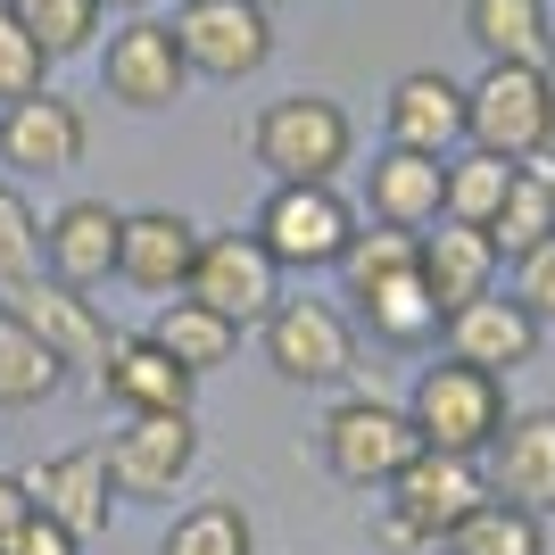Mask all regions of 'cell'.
I'll use <instances>...</instances> for the list:
<instances>
[{"label": "cell", "instance_id": "cell-12", "mask_svg": "<svg viewBox=\"0 0 555 555\" xmlns=\"http://www.w3.org/2000/svg\"><path fill=\"white\" fill-rule=\"evenodd\" d=\"M539 315L514 291H481V299H464L456 315L440 324V357H456V365H481V373H522V365H539Z\"/></svg>", "mask_w": 555, "mask_h": 555}, {"label": "cell", "instance_id": "cell-26", "mask_svg": "<svg viewBox=\"0 0 555 555\" xmlns=\"http://www.w3.org/2000/svg\"><path fill=\"white\" fill-rule=\"evenodd\" d=\"M67 390V365L50 357L17 315H0V415H25V406H42V398Z\"/></svg>", "mask_w": 555, "mask_h": 555}, {"label": "cell", "instance_id": "cell-16", "mask_svg": "<svg viewBox=\"0 0 555 555\" xmlns=\"http://www.w3.org/2000/svg\"><path fill=\"white\" fill-rule=\"evenodd\" d=\"M481 498H489L481 456H440V448H415V464H406V473L382 489V506H398L423 539H431V547H440V539L456 531V522L481 506Z\"/></svg>", "mask_w": 555, "mask_h": 555}, {"label": "cell", "instance_id": "cell-2", "mask_svg": "<svg viewBox=\"0 0 555 555\" xmlns=\"http://www.w3.org/2000/svg\"><path fill=\"white\" fill-rule=\"evenodd\" d=\"M464 150H489V158H547L555 150V75L547 67H498L489 59L473 83H464Z\"/></svg>", "mask_w": 555, "mask_h": 555}, {"label": "cell", "instance_id": "cell-14", "mask_svg": "<svg viewBox=\"0 0 555 555\" xmlns=\"http://www.w3.org/2000/svg\"><path fill=\"white\" fill-rule=\"evenodd\" d=\"M34 514H50L59 531L75 539H100L108 531V506H116V481H108V448H59V456L25 464L17 473Z\"/></svg>", "mask_w": 555, "mask_h": 555}, {"label": "cell", "instance_id": "cell-29", "mask_svg": "<svg viewBox=\"0 0 555 555\" xmlns=\"http://www.w3.org/2000/svg\"><path fill=\"white\" fill-rule=\"evenodd\" d=\"M514 175H522V166L489 158V150H456V158H448V216L473 224V232H489L498 208H506V191H514Z\"/></svg>", "mask_w": 555, "mask_h": 555}, {"label": "cell", "instance_id": "cell-31", "mask_svg": "<svg viewBox=\"0 0 555 555\" xmlns=\"http://www.w3.org/2000/svg\"><path fill=\"white\" fill-rule=\"evenodd\" d=\"M415 266V232H390V224H357V241L340 249V299H357V291H373V282H390Z\"/></svg>", "mask_w": 555, "mask_h": 555}, {"label": "cell", "instance_id": "cell-6", "mask_svg": "<svg viewBox=\"0 0 555 555\" xmlns=\"http://www.w3.org/2000/svg\"><path fill=\"white\" fill-rule=\"evenodd\" d=\"M0 315H17V324L67 365V382H75V373L100 382L108 357H116V324L100 315V299H92V291H67V282H50V274L0 282Z\"/></svg>", "mask_w": 555, "mask_h": 555}, {"label": "cell", "instance_id": "cell-25", "mask_svg": "<svg viewBox=\"0 0 555 555\" xmlns=\"http://www.w3.org/2000/svg\"><path fill=\"white\" fill-rule=\"evenodd\" d=\"M150 340L175 357V365L199 382V373H216V365H232V348H241V324H224L216 307H199V299H158V315H150Z\"/></svg>", "mask_w": 555, "mask_h": 555}, {"label": "cell", "instance_id": "cell-10", "mask_svg": "<svg viewBox=\"0 0 555 555\" xmlns=\"http://www.w3.org/2000/svg\"><path fill=\"white\" fill-rule=\"evenodd\" d=\"M175 42H183L191 75L241 83V75H257L266 59H274V9H266V0H183Z\"/></svg>", "mask_w": 555, "mask_h": 555}, {"label": "cell", "instance_id": "cell-23", "mask_svg": "<svg viewBox=\"0 0 555 555\" xmlns=\"http://www.w3.org/2000/svg\"><path fill=\"white\" fill-rule=\"evenodd\" d=\"M357 324L373 332L382 348H398V357H423V348H440V299L423 291V274L406 266V274H390V282H373V291H357Z\"/></svg>", "mask_w": 555, "mask_h": 555}, {"label": "cell", "instance_id": "cell-18", "mask_svg": "<svg viewBox=\"0 0 555 555\" xmlns=\"http://www.w3.org/2000/svg\"><path fill=\"white\" fill-rule=\"evenodd\" d=\"M382 125H390V150H423V158H456L464 150V83L440 67L398 75L390 100H382Z\"/></svg>", "mask_w": 555, "mask_h": 555}, {"label": "cell", "instance_id": "cell-17", "mask_svg": "<svg viewBox=\"0 0 555 555\" xmlns=\"http://www.w3.org/2000/svg\"><path fill=\"white\" fill-rule=\"evenodd\" d=\"M191 257H199V224L183 208H125L116 232V282H133L150 299H175L191 282Z\"/></svg>", "mask_w": 555, "mask_h": 555}, {"label": "cell", "instance_id": "cell-36", "mask_svg": "<svg viewBox=\"0 0 555 555\" xmlns=\"http://www.w3.org/2000/svg\"><path fill=\"white\" fill-rule=\"evenodd\" d=\"M34 522V498H25V481L17 473H0V555L17 547V531Z\"/></svg>", "mask_w": 555, "mask_h": 555}, {"label": "cell", "instance_id": "cell-1", "mask_svg": "<svg viewBox=\"0 0 555 555\" xmlns=\"http://www.w3.org/2000/svg\"><path fill=\"white\" fill-rule=\"evenodd\" d=\"M249 158L266 166L274 183H340V166L357 158V125H348V108L324 100V92H282V100L257 108Z\"/></svg>", "mask_w": 555, "mask_h": 555}, {"label": "cell", "instance_id": "cell-8", "mask_svg": "<svg viewBox=\"0 0 555 555\" xmlns=\"http://www.w3.org/2000/svg\"><path fill=\"white\" fill-rule=\"evenodd\" d=\"M183 299H199V307H216L224 324L257 332L266 315H274V299H282V266L266 257L257 232H199V257H191Z\"/></svg>", "mask_w": 555, "mask_h": 555}, {"label": "cell", "instance_id": "cell-35", "mask_svg": "<svg viewBox=\"0 0 555 555\" xmlns=\"http://www.w3.org/2000/svg\"><path fill=\"white\" fill-rule=\"evenodd\" d=\"M9 555H83V539H75V531H59L50 514H34V522L17 531V547H9Z\"/></svg>", "mask_w": 555, "mask_h": 555}, {"label": "cell", "instance_id": "cell-19", "mask_svg": "<svg viewBox=\"0 0 555 555\" xmlns=\"http://www.w3.org/2000/svg\"><path fill=\"white\" fill-rule=\"evenodd\" d=\"M116 232H125V208H108V199H67V208L42 224V274L67 282V291L116 282Z\"/></svg>", "mask_w": 555, "mask_h": 555}, {"label": "cell", "instance_id": "cell-33", "mask_svg": "<svg viewBox=\"0 0 555 555\" xmlns=\"http://www.w3.org/2000/svg\"><path fill=\"white\" fill-rule=\"evenodd\" d=\"M50 67H59V59H50V50L34 42V34H25L9 9H0V108H9V100L50 92Z\"/></svg>", "mask_w": 555, "mask_h": 555}, {"label": "cell", "instance_id": "cell-9", "mask_svg": "<svg viewBox=\"0 0 555 555\" xmlns=\"http://www.w3.org/2000/svg\"><path fill=\"white\" fill-rule=\"evenodd\" d=\"M199 464V415H125L108 440V481L125 506H175V489Z\"/></svg>", "mask_w": 555, "mask_h": 555}, {"label": "cell", "instance_id": "cell-37", "mask_svg": "<svg viewBox=\"0 0 555 555\" xmlns=\"http://www.w3.org/2000/svg\"><path fill=\"white\" fill-rule=\"evenodd\" d=\"M373 539H382L390 555H415V547H431V539H423V531H415V522H406L398 506H382V498H373Z\"/></svg>", "mask_w": 555, "mask_h": 555}, {"label": "cell", "instance_id": "cell-28", "mask_svg": "<svg viewBox=\"0 0 555 555\" xmlns=\"http://www.w3.org/2000/svg\"><path fill=\"white\" fill-rule=\"evenodd\" d=\"M440 547L448 555H547V522L522 514V506H506V498H481Z\"/></svg>", "mask_w": 555, "mask_h": 555}, {"label": "cell", "instance_id": "cell-5", "mask_svg": "<svg viewBox=\"0 0 555 555\" xmlns=\"http://www.w3.org/2000/svg\"><path fill=\"white\" fill-rule=\"evenodd\" d=\"M257 348L291 390H340L357 373V315L340 299H291L282 291L274 315L257 324Z\"/></svg>", "mask_w": 555, "mask_h": 555}, {"label": "cell", "instance_id": "cell-38", "mask_svg": "<svg viewBox=\"0 0 555 555\" xmlns=\"http://www.w3.org/2000/svg\"><path fill=\"white\" fill-rule=\"evenodd\" d=\"M100 9H125V17H150V0H100Z\"/></svg>", "mask_w": 555, "mask_h": 555}, {"label": "cell", "instance_id": "cell-20", "mask_svg": "<svg viewBox=\"0 0 555 555\" xmlns=\"http://www.w3.org/2000/svg\"><path fill=\"white\" fill-rule=\"evenodd\" d=\"M448 216V158H423V150H382L365 166V224L390 232H431Z\"/></svg>", "mask_w": 555, "mask_h": 555}, {"label": "cell", "instance_id": "cell-3", "mask_svg": "<svg viewBox=\"0 0 555 555\" xmlns=\"http://www.w3.org/2000/svg\"><path fill=\"white\" fill-rule=\"evenodd\" d=\"M506 382L481 365H456V357H431L415 373V390H406V423H415L423 448H440V456H481L498 431H506Z\"/></svg>", "mask_w": 555, "mask_h": 555}, {"label": "cell", "instance_id": "cell-30", "mask_svg": "<svg viewBox=\"0 0 555 555\" xmlns=\"http://www.w3.org/2000/svg\"><path fill=\"white\" fill-rule=\"evenodd\" d=\"M9 17L34 34V42L50 50V59H75V50L100 42V25H108V9L100 0H0Z\"/></svg>", "mask_w": 555, "mask_h": 555}, {"label": "cell", "instance_id": "cell-22", "mask_svg": "<svg viewBox=\"0 0 555 555\" xmlns=\"http://www.w3.org/2000/svg\"><path fill=\"white\" fill-rule=\"evenodd\" d=\"M92 390L116 398L125 415H191V390H199V382H191L150 332H116V357H108V373H100Z\"/></svg>", "mask_w": 555, "mask_h": 555}, {"label": "cell", "instance_id": "cell-34", "mask_svg": "<svg viewBox=\"0 0 555 555\" xmlns=\"http://www.w3.org/2000/svg\"><path fill=\"white\" fill-rule=\"evenodd\" d=\"M514 299L531 307L539 324H555V241H539L531 257H514Z\"/></svg>", "mask_w": 555, "mask_h": 555}, {"label": "cell", "instance_id": "cell-39", "mask_svg": "<svg viewBox=\"0 0 555 555\" xmlns=\"http://www.w3.org/2000/svg\"><path fill=\"white\" fill-rule=\"evenodd\" d=\"M266 9H299V0H266Z\"/></svg>", "mask_w": 555, "mask_h": 555}, {"label": "cell", "instance_id": "cell-15", "mask_svg": "<svg viewBox=\"0 0 555 555\" xmlns=\"http://www.w3.org/2000/svg\"><path fill=\"white\" fill-rule=\"evenodd\" d=\"M83 141H92V125H83V108L59 92H34V100H9L0 108V166L9 175H75L83 166Z\"/></svg>", "mask_w": 555, "mask_h": 555}, {"label": "cell", "instance_id": "cell-32", "mask_svg": "<svg viewBox=\"0 0 555 555\" xmlns=\"http://www.w3.org/2000/svg\"><path fill=\"white\" fill-rule=\"evenodd\" d=\"M25 274H42V216L0 175V282H25Z\"/></svg>", "mask_w": 555, "mask_h": 555}, {"label": "cell", "instance_id": "cell-13", "mask_svg": "<svg viewBox=\"0 0 555 555\" xmlns=\"http://www.w3.org/2000/svg\"><path fill=\"white\" fill-rule=\"evenodd\" d=\"M481 481H489V498H506V506L547 522L555 514V406H514L506 431L481 448Z\"/></svg>", "mask_w": 555, "mask_h": 555}, {"label": "cell", "instance_id": "cell-21", "mask_svg": "<svg viewBox=\"0 0 555 555\" xmlns=\"http://www.w3.org/2000/svg\"><path fill=\"white\" fill-rule=\"evenodd\" d=\"M415 274H423V291L440 299V315H456L464 299L498 291L506 257H498V241H489V232H473V224H456V216H440L431 232H415Z\"/></svg>", "mask_w": 555, "mask_h": 555}, {"label": "cell", "instance_id": "cell-11", "mask_svg": "<svg viewBox=\"0 0 555 555\" xmlns=\"http://www.w3.org/2000/svg\"><path fill=\"white\" fill-rule=\"evenodd\" d=\"M183 83H191V67H183V42H175V25L166 17H125L100 42V92L116 100V108H175L183 100Z\"/></svg>", "mask_w": 555, "mask_h": 555}, {"label": "cell", "instance_id": "cell-40", "mask_svg": "<svg viewBox=\"0 0 555 555\" xmlns=\"http://www.w3.org/2000/svg\"><path fill=\"white\" fill-rule=\"evenodd\" d=\"M547 199H555V183H547Z\"/></svg>", "mask_w": 555, "mask_h": 555}, {"label": "cell", "instance_id": "cell-4", "mask_svg": "<svg viewBox=\"0 0 555 555\" xmlns=\"http://www.w3.org/2000/svg\"><path fill=\"white\" fill-rule=\"evenodd\" d=\"M357 224L365 216H357V199L340 183H274L249 232L266 241V257H274L282 274H324V266H340Z\"/></svg>", "mask_w": 555, "mask_h": 555}, {"label": "cell", "instance_id": "cell-27", "mask_svg": "<svg viewBox=\"0 0 555 555\" xmlns=\"http://www.w3.org/2000/svg\"><path fill=\"white\" fill-rule=\"evenodd\" d=\"M158 555H257V522L241 498H199V506H183L166 522Z\"/></svg>", "mask_w": 555, "mask_h": 555}, {"label": "cell", "instance_id": "cell-24", "mask_svg": "<svg viewBox=\"0 0 555 555\" xmlns=\"http://www.w3.org/2000/svg\"><path fill=\"white\" fill-rule=\"evenodd\" d=\"M464 34L498 67H547L555 59V17L547 0H464Z\"/></svg>", "mask_w": 555, "mask_h": 555}, {"label": "cell", "instance_id": "cell-7", "mask_svg": "<svg viewBox=\"0 0 555 555\" xmlns=\"http://www.w3.org/2000/svg\"><path fill=\"white\" fill-rule=\"evenodd\" d=\"M415 423H406V406H390L382 390H348L340 406L324 415V464H332V481L340 489H382L415 464Z\"/></svg>", "mask_w": 555, "mask_h": 555}]
</instances>
